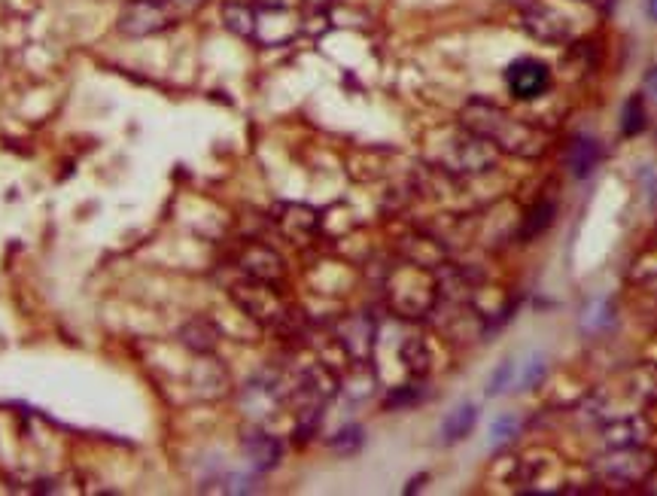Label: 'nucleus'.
Here are the masks:
<instances>
[{"label":"nucleus","instance_id":"1","mask_svg":"<svg viewBox=\"0 0 657 496\" xmlns=\"http://www.w3.org/2000/svg\"><path fill=\"white\" fill-rule=\"evenodd\" d=\"M460 128H466L472 134H478L487 143H493L499 153L515 155L536 162L551 150V134L542 131L532 122H524L518 116H511L506 107L487 101V98H468L460 110Z\"/></svg>","mask_w":657,"mask_h":496},{"label":"nucleus","instance_id":"2","mask_svg":"<svg viewBox=\"0 0 657 496\" xmlns=\"http://www.w3.org/2000/svg\"><path fill=\"white\" fill-rule=\"evenodd\" d=\"M228 295L254 323L266 326V330H274L278 335H292L295 323H299V311H292L287 305L278 283L244 278L238 283H231Z\"/></svg>","mask_w":657,"mask_h":496},{"label":"nucleus","instance_id":"3","mask_svg":"<svg viewBox=\"0 0 657 496\" xmlns=\"http://www.w3.org/2000/svg\"><path fill=\"white\" fill-rule=\"evenodd\" d=\"M387 299H390L392 311L402 314V317H427L439 305L435 271L411 266V262L390 268V274H387Z\"/></svg>","mask_w":657,"mask_h":496},{"label":"nucleus","instance_id":"4","mask_svg":"<svg viewBox=\"0 0 657 496\" xmlns=\"http://www.w3.org/2000/svg\"><path fill=\"white\" fill-rule=\"evenodd\" d=\"M496 165H499V150L478 134L466 131V128L448 134L442 150H439V159H435V171L456 180L491 174Z\"/></svg>","mask_w":657,"mask_h":496},{"label":"nucleus","instance_id":"5","mask_svg":"<svg viewBox=\"0 0 657 496\" xmlns=\"http://www.w3.org/2000/svg\"><path fill=\"white\" fill-rule=\"evenodd\" d=\"M596 475L612 484H645L657 472V457L643 445L608 448L606 457L596 460Z\"/></svg>","mask_w":657,"mask_h":496},{"label":"nucleus","instance_id":"6","mask_svg":"<svg viewBox=\"0 0 657 496\" xmlns=\"http://www.w3.org/2000/svg\"><path fill=\"white\" fill-rule=\"evenodd\" d=\"M520 28H524L527 37L545 43V46H563L572 40V19L567 13H560L551 3H542V0L520 10Z\"/></svg>","mask_w":657,"mask_h":496},{"label":"nucleus","instance_id":"7","mask_svg":"<svg viewBox=\"0 0 657 496\" xmlns=\"http://www.w3.org/2000/svg\"><path fill=\"white\" fill-rule=\"evenodd\" d=\"M177 22L174 15L164 10L162 0H128L126 10L116 19V31L126 37H152L162 34L164 28H171Z\"/></svg>","mask_w":657,"mask_h":496},{"label":"nucleus","instance_id":"8","mask_svg":"<svg viewBox=\"0 0 657 496\" xmlns=\"http://www.w3.org/2000/svg\"><path fill=\"white\" fill-rule=\"evenodd\" d=\"M271 219H274V226H278L280 235H283V238H290L292 244L314 241L316 231H320V226H323L320 211H316V207H311V204H302V202L274 204Z\"/></svg>","mask_w":657,"mask_h":496},{"label":"nucleus","instance_id":"9","mask_svg":"<svg viewBox=\"0 0 657 496\" xmlns=\"http://www.w3.org/2000/svg\"><path fill=\"white\" fill-rule=\"evenodd\" d=\"M375 338H378V323L368 314H347L335 323V342L342 344L351 363H363L375 354Z\"/></svg>","mask_w":657,"mask_h":496},{"label":"nucleus","instance_id":"10","mask_svg":"<svg viewBox=\"0 0 657 496\" xmlns=\"http://www.w3.org/2000/svg\"><path fill=\"white\" fill-rule=\"evenodd\" d=\"M506 86L511 91V98L536 101V98H542L545 91L551 89V71L539 58H518V62L508 64Z\"/></svg>","mask_w":657,"mask_h":496},{"label":"nucleus","instance_id":"11","mask_svg":"<svg viewBox=\"0 0 657 496\" xmlns=\"http://www.w3.org/2000/svg\"><path fill=\"white\" fill-rule=\"evenodd\" d=\"M238 268L244 278H254V280H266V283H283L287 278V262H283V256L274 250V247H268L262 241H250L240 247L238 254Z\"/></svg>","mask_w":657,"mask_h":496},{"label":"nucleus","instance_id":"12","mask_svg":"<svg viewBox=\"0 0 657 496\" xmlns=\"http://www.w3.org/2000/svg\"><path fill=\"white\" fill-rule=\"evenodd\" d=\"M302 34V19L295 10H259L256 7V43L262 46H287Z\"/></svg>","mask_w":657,"mask_h":496},{"label":"nucleus","instance_id":"13","mask_svg":"<svg viewBox=\"0 0 657 496\" xmlns=\"http://www.w3.org/2000/svg\"><path fill=\"white\" fill-rule=\"evenodd\" d=\"M240 451H244V457L250 460V466L256 472H271L283 457V442H280L278 435H271L262 427H254V430H247L244 439H240Z\"/></svg>","mask_w":657,"mask_h":496},{"label":"nucleus","instance_id":"14","mask_svg":"<svg viewBox=\"0 0 657 496\" xmlns=\"http://www.w3.org/2000/svg\"><path fill=\"white\" fill-rule=\"evenodd\" d=\"M651 433L648 420L643 414H631V418H615L603 427V442L606 448H636L645 445V439Z\"/></svg>","mask_w":657,"mask_h":496},{"label":"nucleus","instance_id":"15","mask_svg":"<svg viewBox=\"0 0 657 496\" xmlns=\"http://www.w3.org/2000/svg\"><path fill=\"white\" fill-rule=\"evenodd\" d=\"M600 159H603V147H600V140L588 138V134H575V138L569 140L567 147V165L569 174L575 180L591 177L600 165Z\"/></svg>","mask_w":657,"mask_h":496},{"label":"nucleus","instance_id":"16","mask_svg":"<svg viewBox=\"0 0 657 496\" xmlns=\"http://www.w3.org/2000/svg\"><path fill=\"white\" fill-rule=\"evenodd\" d=\"M223 338V332L211 317H192L180 326V344L190 347L195 357H211L216 351V344Z\"/></svg>","mask_w":657,"mask_h":496},{"label":"nucleus","instance_id":"17","mask_svg":"<svg viewBox=\"0 0 657 496\" xmlns=\"http://www.w3.org/2000/svg\"><path fill=\"white\" fill-rule=\"evenodd\" d=\"M402 256L405 262H411V266L435 271V268L442 266L448 254H444L442 238H435V235H411V238H405Z\"/></svg>","mask_w":657,"mask_h":496},{"label":"nucleus","instance_id":"18","mask_svg":"<svg viewBox=\"0 0 657 496\" xmlns=\"http://www.w3.org/2000/svg\"><path fill=\"white\" fill-rule=\"evenodd\" d=\"M219 15H223V25H226L228 34H235L240 40H254L256 37V7L247 3V0H226L219 7Z\"/></svg>","mask_w":657,"mask_h":496},{"label":"nucleus","instance_id":"19","mask_svg":"<svg viewBox=\"0 0 657 496\" xmlns=\"http://www.w3.org/2000/svg\"><path fill=\"white\" fill-rule=\"evenodd\" d=\"M399 359H402L405 371L414 378V381H423L432 369V351L430 344L418 338V335H411V338H405L402 347H399Z\"/></svg>","mask_w":657,"mask_h":496},{"label":"nucleus","instance_id":"20","mask_svg":"<svg viewBox=\"0 0 657 496\" xmlns=\"http://www.w3.org/2000/svg\"><path fill=\"white\" fill-rule=\"evenodd\" d=\"M475 420H478V408L468 406H456L448 418L442 420V442L444 445H456V442H463L472 430H475Z\"/></svg>","mask_w":657,"mask_h":496},{"label":"nucleus","instance_id":"21","mask_svg":"<svg viewBox=\"0 0 657 496\" xmlns=\"http://www.w3.org/2000/svg\"><path fill=\"white\" fill-rule=\"evenodd\" d=\"M216 366V359H207V354H204V359H198L195 363V369H192V384H195V390H204V399H219V396L226 393L228 390V375L226 369L219 371V375H211Z\"/></svg>","mask_w":657,"mask_h":496},{"label":"nucleus","instance_id":"22","mask_svg":"<svg viewBox=\"0 0 657 496\" xmlns=\"http://www.w3.org/2000/svg\"><path fill=\"white\" fill-rule=\"evenodd\" d=\"M363 445H366V433H363L359 423H347L328 439V451L338 454V457H356L363 451Z\"/></svg>","mask_w":657,"mask_h":496},{"label":"nucleus","instance_id":"23","mask_svg":"<svg viewBox=\"0 0 657 496\" xmlns=\"http://www.w3.org/2000/svg\"><path fill=\"white\" fill-rule=\"evenodd\" d=\"M557 214V204L554 202H539L532 204L530 214L524 217V229H520V238L524 241H532V238H539L542 231H548V226L554 223Z\"/></svg>","mask_w":657,"mask_h":496},{"label":"nucleus","instance_id":"24","mask_svg":"<svg viewBox=\"0 0 657 496\" xmlns=\"http://www.w3.org/2000/svg\"><path fill=\"white\" fill-rule=\"evenodd\" d=\"M645 126H648V114H645V98L643 95H631L624 110H621V131L624 138H636L643 134Z\"/></svg>","mask_w":657,"mask_h":496},{"label":"nucleus","instance_id":"25","mask_svg":"<svg viewBox=\"0 0 657 496\" xmlns=\"http://www.w3.org/2000/svg\"><path fill=\"white\" fill-rule=\"evenodd\" d=\"M612 320H615V308H612V302H608V299H594V302H588V305H584L582 330L603 332L606 326H612Z\"/></svg>","mask_w":657,"mask_h":496},{"label":"nucleus","instance_id":"26","mask_svg":"<svg viewBox=\"0 0 657 496\" xmlns=\"http://www.w3.org/2000/svg\"><path fill=\"white\" fill-rule=\"evenodd\" d=\"M418 402H420V387H414V384L396 387V390L387 396V408H408V406H418Z\"/></svg>","mask_w":657,"mask_h":496},{"label":"nucleus","instance_id":"27","mask_svg":"<svg viewBox=\"0 0 657 496\" xmlns=\"http://www.w3.org/2000/svg\"><path fill=\"white\" fill-rule=\"evenodd\" d=\"M511 381H515V363H511V359H506L499 369L493 371L491 384H487V396H499Z\"/></svg>","mask_w":657,"mask_h":496},{"label":"nucleus","instance_id":"28","mask_svg":"<svg viewBox=\"0 0 657 496\" xmlns=\"http://www.w3.org/2000/svg\"><path fill=\"white\" fill-rule=\"evenodd\" d=\"M164 10L174 15V19H186V15H195L198 10H202L207 0H162Z\"/></svg>","mask_w":657,"mask_h":496},{"label":"nucleus","instance_id":"29","mask_svg":"<svg viewBox=\"0 0 657 496\" xmlns=\"http://www.w3.org/2000/svg\"><path fill=\"white\" fill-rule=\"evenodd\" d=\"M518 433V420L515 418H496L493 420L491 427V442L493 445H503V442H508L511 435Z\"/></svg>","mask_w":657,"mask_h":496},{"label":"nucleus","instance_id":"30","mask_svg":"<svg viewBox=\"0 0 657 496\" xmlns=\"http://www.w3.org/2000/svg\"><path fill=\"white\" fill-rule=\"evenodd\" d=\"M545 378V357H532L520 375V390H532Z\"/></svg>","mask_w":657,"mask_h":496},{"label":"nucleus","instance_id":"31","mask_svg":"<svg viewBox=\"0 0 657 496\" xmlns=\"http://www.w3.org/2000/svg\"><path fill=\"white\" fill-rule=\"evenodd\" d=\"M226 482L228 487H223L226 494H254L256 490V478H247V475H228Z\"/></svg>","mask_w":657,"mask_h":496},{"label":"nucleus","instance_id":"32","mask_svg":"<svg viewBox=\"0 0 657 496\" xmlns=\"http://www.w3.org/2000/svg\"><path fill=\"white\" fill-rule=\"evenodd\" d=\"M645 91L657 101V67H651V71L645 74Z\"/></svg>","mask_w":657,"mask_h":496},{"label":"nucleus","instance_id":"33","mask_svg":"<svg viewBox=\"0 0 657 496\" xmlns=\"http://www.w3.org/2000/svg\"><path fill=\"white\" fill-rule=\"evenodd\" d=\"M427 482V475H420V478H414V482L405 487V494H414V490H420V484Z\"/></svg>","mask_w":657,"mask_h":496},{"label":"nucleus","instance_id":"34","mask_svg":"<svg viewBox=\"0 0 657 496\" xmlns=\"http://www.w3.org/2000/svg\"><path fill=\"white\" fill-rule=\"evenodd\" d=\"M506 3H515L518 10H527V7H530V3H536V0H506Z\"/></svg>","mask_w":657,"mask_h":496},{"label":"nucleus","instance_id":"35","mask_svg":"<svg viewBox=\"0 0 657 496\" xmlns=\"http://www.w3.org/2000/svg\"><path fill=\"white\" fill-rule=\"evenodd\" d=\"M648 15L657 22V0H648Z\"/></svg>","mask_w":657,"mask_h":496},{"label":"nucleus","instance_id":"36","mask_svg":"<svg viewBox=\"0 0 657 496\" xmlns=\"http://www.w3.org/2000/svg\"><path fill=\"white\" fill-rule=\"evenodd\" d=\"M648 290H651V293L657 295V274H655V278H651V280H648Z\"/></svg>","mask_w":657,"mask_h":496}]
</instances>
